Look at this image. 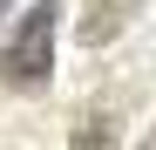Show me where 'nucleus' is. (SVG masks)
Masks as SVG:
<instances>
[{
	"label": "nucleus",
	"instance_id": "obj_4",
	"mask_svg": "<svg viewBox=\"0 0 156 150\" xmlns=\"http://www.w3.org/2000/svg\"><path fill=\"white\" fill-rule=\"evenodd\" d=\"M149 143H156V130H149Z\"/></svg>",
	"mask_w": 156,
	"mask_h": 150
},
{
	"label": "nucleus",
	"instance_id": "obj_3",
	"mask_svg": "<svg viewBox=\"0 0 156 150\" xmlns=\"http://www.w3.org/2000/svg\"><path fill=\"white\" fill-rule=\"evenodd\" d=\"M0 14H7V0H0Z\"/></svg>",
	"mask_w": 156,
	"mask_h": 150
},
{
	"label": "nucleus",
	"instance_id": "obj_1",
	"mask_svg": "<svg viewBox=\"0 0 156 150\" xmlns=\"http://www.w3.org/2000/svg\"><path fill=\"white\" fill-rule=\"evenodd\" d=\"M55 21H61V0H34L20 14V28L7 34V55H0V82L34 96L48 89V68H55Z\"/></svg>",
	"mask_w": 156,
	"mask_h": 150
},
{
	"label": "nucleus",
	"instance_id": "obj_2",
	"mask_svg": "<svg viewBox=\"0 0 156 150\" xmlns=\"http://www.w3.org/2000/svg\"><path fill=\"white\" fill-rule=\"evenodd\" d=\"M136 14H143V0H88V14H82V41H88V48L115 41Z\"/></svg>",
	"mask_w": 156,
	"mask_h": 150
}]
</instances>
